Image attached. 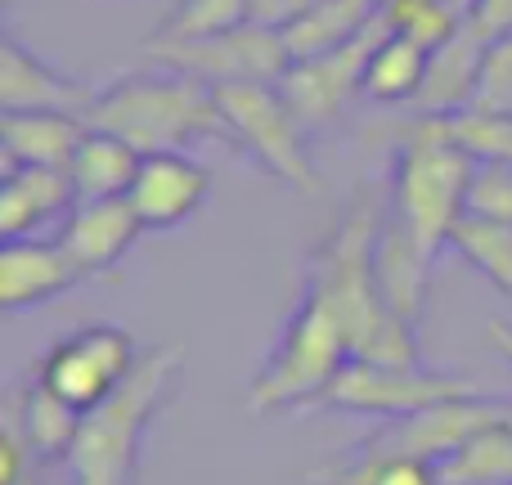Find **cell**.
<instances>
[{"mask_svg": "<svg viewBox=\"0 0 512 485\" xmlns=\"http://www.w3.org/2000/svg\"><path fill=\"white\" fill-rule=\"evenodd\" d=\"M387 203L360 189L337 216V225L319 239V247L306 261V283H315L333 310L342 315L346 337H351V355L369 364H391V369H418L423 351H418V328L405 324L382 297L378 270H373V247Z\"/></svg>", "mask_w": 512, "mask_h": 485, "instance_id": "1", "label": "cell"}, {"mask_svg": "<svg viewBox=\"0 0 512 485\" xmlns=\"http://www.w3.org/2000/svg\"><path fill=\"white\" fill-rule=\"evenodd\" d=\"M90 131H108L117 140L149 153H189V144L221 140L230 144V126L216 104V86L176 72L167 63L108 81L95 90L86 113Z\"/></svg>", "mask_w": 512, "mask_h": 485, "instance_id": "2", "label": "cell"}, {"mask_svg": "<svg viewBox=\"0 0 512 485\" xmlns=\"http://www.w3.org/2000/svg\"><path fill=\"white\" fill-rule=\"evenodd\" d=\"M185 369L180 346H153L113 400L81 418V432L68 450V472L77 485H140L144 436L171 400Z\"/></svg>", "mask_w": 512, "mask_h": 485, "instance_id": "3", "label": "cell"}, {"mask_svg": "<svg viewBox=\"0 0 512 485\" xmlns=\"http://www.w3.org/2000/svg\"><path fill=\"white\" fill-rule=\"evenodd\" d=\"M351 337L333 301L301 279V292L283 319L279 342L270 346L265 364L248 382V414H306L319 396L337 382V373L351 364Z\"/></svg>", "mask_w": 512, "mask_h": 485, "instance_id": "4", "label": "cell"}, {"mask_svg": "<svg viewBox=\"0 0 512 485\" xmlns=\"http://www.w3.org/2000/svg\"><path fill=\"white\" fill-rule=\"evenodd\" d=\"M477 162L459 153L450 140L432 131L418 117L396 149L391 167V198L387 216L414 239V247L436 265L441 247L450 243L454 225L468 212V180Z\"/></svg>", "mask_w": 512, "mask_h": 485, "instance_id": "5", "label": "cell"}, {"mask_svg": "<svg viewBox=\"0 0 512 485\" xmlns=\"http://www.w3.org/2000/svg\"><path fill=\"white\" fill-rule=\"evenodd\" d=\"M221 117L230 126V149L252 158L265 176L292 189H315V162H310V131L288 108L279 81H248V86L216 90Z\"/></svg>", "mask_w": 512, "mask_h": 485, "instance_id": "6", "label": "cell"}, {"mask_svg": "<svg viewBox=\"0 0 512 485\" xmlns=\"http://www.w3.org/2000/svg\"><path fill=\"white\" fill-rule=\"evenodd\" d=\"M140 360L144 355L126 328L86 324L72 328L59 342H50V351L36 364V382L45 391H54L63 405H72L77 414H95L104 400H113L131 382Z\"/></svg>", "mask_w": 512, "mask_h": 485, "instance_id": "7", "label": "cell"}, {"mask_svg": "<svg viewBox=\"0 0 512 485\" xmlns=\"http://www.w3.org/2000/svg\"><path fill=\"white\" fill-rule=\"evenodd\" d=\"M463 396H486L477 378H459V373H432V369H391V364H369V360H351L337 382L306 409H337V414H364V418H409L423 414L432 405L445 400H463Z\"/></svg>", "mask_w": 512, "mask_h": 485, "instance_id": "8", "label": "cell"}, {"mask_svg": "<svg viewBox=\"0 0 512 485\" xmlns=\"http://www.w3.org/2000/svg\"><path fill=\"white\" fill-rule=\"evenodd\" d=\"M512 400L499 396H463V400H445V405H432L423 414L409 418H391V423H378L364 441H355L346 454L355 459H427L441 463L450 459L459 445H468L477 432L495 423H508Z\"/></svg>", "mask_w": 512, "mask_h": 485, "instance_id": "9", "label": "cell"}, {"mask_svg": "<svg viewBox=\"0 0 512 485\" xmlns=\"http://www.w3.org/2000/svg\"><path fill=\"white\" fill-rule=\"evenodd\" d=\"M153 63H167L176 72L207 81V86H248V81H279L292 68L288 41L279 27L243 23L234 32L207 36V41H185V45H144Z\"/></svg>", "mask_w": 512, "mask_h": 485, "instance_id": "10", "label": "cell"}, {"mask_svg": "<svg viewBox=\"0 0 512 485\" xmlns=\"http://www.w3.org/2000/svg\"><path fill=\"white\" fill-rule=\"evenodd\" d=\"M382 32H387V23L378 18L369 32L346 41L342 50H328L319 59H297L279 77L283 99H288V108L310 135L337 126V117L351 108V99L364 95V68H369V54Z\"/></svg>", "mask_w": 512, "mask_h": 485, "instance_id": "11", "label": "cell"}, {"mask_svg": "<svg viewBox=\"0 0 512 485\" xmlns=\"http://www.w3.org/2000/svg\"><path fill=\"white\" fill-rule=\"evenodd\" d=\"M95 86L45 63L14 32L0 41V113H86Z\"/></svg>", "mask_w": 512, "mask_h": 485, "instance_id": "12", "label": "cell"}, {"mask_svg": "<svg viewBox=\"0 0 512 485\" xmlns=\"http://www.w3.org/2000/svg\"><path fill=\"white\" fill-rule=\"evenodd\" d=\"M212 194V171L189 153H149L131 185V207L144 230H176Z\"/></svg>", "mask_w": 512, "mask_h": 485, "instance_id": "13", "label": "cell"}, {"mask_svg": "<svg viewBox=\"0 0 512 485\" xmlns=\"http://www.w3.org/2000/svg\"><path fill=\"white\" fill-rule=\"evenodd\" d=\"M140 234H144V225L135 216L131 198H95V203L72 207V216L59 230V243L77 261V270L90 279V274L117 270Z\"/></svg>", "mask_w": 512, "mask_h": 485, "instance_id": "14", "label": "cell"}, {"mask_svg": "<svg viewBox=\"0 0 512 485\" xmlns=\"http://www.w3.org/2000/svg\"><path fill=\"white\" fill-rule=\"evenodd\" d=\"M81 279H86V274L63 252V243L14 239L0 252V306H5V315H18V310H27V306L63 297V292L77 288Z\"/></svg>", "mask_w": 512, "mask_h": 485, "instance_id": "15", "label": "cell"}, {"mask_svg": "<svg viewBox=\"0 0 512 485\" xmlns=\"http://www.w3.org/2000/svg\"><path fill=\"white\" fill-rule=\"evenodd\" d=\"M72 207L77 189L68 167H14L0 180V239H27L59 216H72Z\"/></svg>", "mask_w": 512, "mask_h": 485, "instance_id": "16", "label": "cell"}, {"mask_svg": "<svg viewBox=\"0 0 512 485\" xmlns=\"http://www.w3.org/2000/svg\"><path fill=\"white\" fill-rule=\"evenodd\" d=\"M86 131L81 113H0V167H68Z\"/></svg>", "mask_w": 512, "mask_h": 485, "instance_id": "17", "label": "cell"}, {"mask_svg": "<svg viewBox=\"0 0 512 485\" xmlns=\"http://www.w3.org/2000/svg\"><path fill=\"white\" fill-rule=\"evenodd\" d=\"M490 50V36L477 23H463L441 50H432V68L427 81L418 90V113H454V108H468L477 95V77H481V59Z\"/></svg>", "mask_w": 512, "mask_h": 485, "instance_id": "18", "label": "cell"}, {"mask_svg": "<svg viewBox=\"0 0 512 485\" xmlns=\"http://www.w3.org/2000/svg\"><path fill=\"white\" fill-rule=\"evenodd\" d=\"M373 270H378L382 297L405 324H423V301H427V279H432V261L414 247L405 230L391 216H382L378 247H373Z\"/></svg>", "mask_w": 512, "mask_h": 485, "instance_id": "19", "label": "cell"}, {"mask_svg": "<svg viewBox=\"0 0 512 485\" xmlns=\"http://www.w3.org/2000/svg\"><path fill=\"white\" fill-rule=\"evenodd\" d=\"M387 0H315L292 27H283L292 63L297 59H319L328 50H342L346 41L364 36L382 18Z\"/></svg>", "mask_w": 512, "mask_h": 485, "instance_id": "20", "label": "cell"}, {"mask_svg": "<svg viewBox=\"0 0 512 485\" xmlns=\"http://www.w3.org/2000/svg\"><path fill=\"white\" fill-rule=\"evenodd\" d=\"M144 153L135 144L117 140L108 131H86L81 149L72 153L68 176L77 189V203H95V198H126L140 176Z\"/></svg>", "mask_w": 512, "mask_h": 485, "instance_id": "21", "label": "cell"}, {"mask_svg": "<svg viewBox=\"0 0 512 485\" xmlns=\"http://www.w3.org/2000/svg\"><path fill=\"white\" fill-rule=\"evenodd\" d=\"M427 68H432V50H423L418 41H409V36L387 27L369 54V68H364V95L378 99V104L418 99V90H423V81H427Z\"/></svg>", "mask_w": 512, "mask_h": 485, "instance_id": "22", "label": "cell"}, {"mask_svg": "<svg viewBox=\"0 0 512 485\" xmlns=\"http://www.w3.org/2000/svg\"><path fill=\"white\" fill-rule=\"evenodd\" d=\"M14 405H18V423H23V436L32 445L36 463H63L81 432V418L72 405H63L54 391H45L41 382L32 378V387H18L14 391Z\"/></svg>", "mask_w": 512, "mask_h": 485, "instance_id": "23", "label": "cell"}, {"mask_svg": "<svg viewBox=\"0 0 512 485\" xmlns=\"http://www.w3.org/2000/svg\"><path fill=\"white\" fill-rule=\"evenodd\" d=\"M441 140H450L472 162H512V117L486 113V108H454V113L423 117Z\"/></svg>", "mask_w": 512, "mask_h": 485, "instance_id": "24", "label": "cell"}, {"mask_svg": "<svg viewBox=\"0 0 512 485\" xmlns=\"http://www.w3.org/2000/svg\"><path fill=\"white\" fill-rule=\"evenodd\" d=\"M441 485H512V427L495 423L436 463Z\"/></svg>", "mask_w": 512, "mask_h": 485, "instance_id": "25", "label": "cell"}, {"mask_svg": "<svg viewBox=\"0 0 512 485\" xmlns=\"http://www.w3.org/2000/svg\"><path fill=\"white\" fill-rule=\"evenodd\" d=\"M252 23L248 0H176L162 14L158 32L144 45H185V41H207V36L234 32V27Z\"/></svg>", "mask_w": 512, "mask_h": 485, "instance_id": "26", "label": "cell"}, {"mask_svg": "<svg viewBox=\"0 0 512 485\" xmlns=\"http://www.w3.org/2000/svg\"><path fill=\"white\" fill-rule=\"evenodd\" d=\"M450 247L490 283L495 292L512 297V225L504 221H481V216H468L454 225Z\"/></svg>", "mask_w": 512, "mask_h": 485, "instance_id": "27", "label": "cell"}, {"mask_svg": "<svg viewBox=\"0 0 512 485\" xmlns=\"http://www.w3.org/2000/svg\"><path fill=\"white\" fill-rule=\"evenodd\" d=\"M310 485H441V472L427 459H355L337 454L328 468L310 472Z\"/></svg>", "mask_w": 512, "mask_h": 485, "instance_id": "28", "label": "cell"}, {"mask_svg": "<svg viewBox=\"0 0 512 485\" xmlns=\"http://www.w3.org/2000/svg\"><path fill=\"white\" fill-rule=\"evenodd\" d=\"M382 23H387L391 32L418 41L423 50H441L463 27V18L450 0H387V5H382Z\"/></svg>", "mask_w": 512, "mask_h": 485, "instance_id": "29", "label": "cell"}, {"mask_svg": "<svg viewBox=\"0 0 512 485\" xmlns=\"http://www.w3.org/2000/svg\"><path fill=\"white\" fill-rule=\"evenodd\" d=\"M468 216L512 225V162H477V167H472Z\"/></svg>", "mask_w": 512, "mask_h": 485, "instance_id": "30", "label": "cell"}, {"mask_svg": "<svg viewBox=\"0 0 512 485\" xmlns=\"http://www.w3.org/2000/svg\"><path fill=\"white\" fill-rule=\"evenodd\" d=\"M472 108H486V113L512 117V36L490 41L486 59H481V77H477Z\"/></svg>", "mask_w": 512, "mask_h": 485, "instance_id": "31", "label": "cell"}, {"mask_svg": "<svg viewBox=\"0 0 512 485\" xmlns=\"http://www.w3.org/2000/svg\"><path fill=\"white\" fill-rule=\"evenodd\" d=\"M252 5V23H261V27H292L301 14H306L315 0H248Z\"/></svg>", "mask_w": 512, "mask_h": 485, "instance_id": "32", "label": "cell"}, {"mask_svg": "<svg viewBox=\"0 0 512 485\" xmlns=\"http://www.w3.org/2000/svg\"><path fill=\"white\" fill-rule=\"evenodd\" d=\"M486 333H490V342H495L499 351H504V360L512 364V324H499V319H495V324H490Z\"/></svg>", "mask_w": 512, "mask_h": 485, "instance_id": "33", "label": "cell"}, {"mask_svg": "<svg viewBox=\"0 0 512 485\" xmlns=\"http://www.w3.org/2000/svg\"><path fill=\"white\" fill-rule=\"evenodd\" d=\"M508 427H512V409H508Z\"/></svg>", "mask_w": 512, "mask_h": 485, "instance_id": "34", "label": "cell"}]
</instances>
